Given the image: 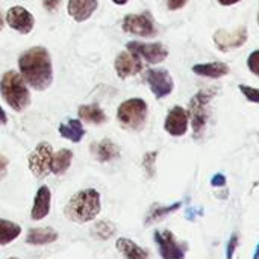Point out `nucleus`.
<instances>
[{
	"label": "nucleus",
	"mask_w": 259,
	"mask_h": 259,
	"mask_svg": "<svg viewBox=\"0 0 259 259\" xmlns=\"http://www.w3.org/2000/svg\"><path fill=\"white\" fill-rule=\"evenodd\" d=\"M8 165H9V161L6 156L0 155V181L5 179V176L8 175Z\"/></svg>",
	"instance_id": "nucleus-33"
},
{
	"label": "nucleus",
	"mask_w": 259,
	"mask_h": 259,
	"mask_svg": "<svg viewBox=\"0 0 259 259\" xmlns=\"http://www.w3.org/2000/svg\"><path fill=\"white\" fill-rule=\"evenodd\" d=\"M117 118L124 129L141 131L147 120V103L143 99H129L118 106Z\"/></svg>",
	"instance_id": "nucleus-5"
},
{
	"label": "nucleus",
	"mask_w": 259,
	"mask_h": 259,
	"mask_svg": "<svg viewBox=\"0 0 259 259\" xmlns=\"http://www.w3.org/2000/svg\"><path fill=\"white\" fill-rule=\"evenodd\" d=\"M193 71L197 76H203V77H209V79H219V77L229 74L231 68L225 62L214 61V62H206V64H197L193 67Z\"/></svg>",
	"instance_id": "nucleus-18"
},
{
	"label": "nucleus",
	"mask_w": 259,
	"mask_h": 259,
	"mask_svg": "<svg viewBox=\"0 0 259 259\" xmlns=\"http://www.w3.org/2000/svg\"><path fill=\"white\" fill-rule=\"evenodd\" d=\"M253 259H259V243L256 246V250H255V255H253Z\"/></svg>",
	"instance_id": "nucleus-38"
},
{
	"label": "nucleus",
	"mask_w": 259,
	"mask_h": 259,
	"mask_svg": "<svg viewBox=\"0 0 259 259\" xmlns=\"http://www.w3.org/2000/svg\"><path fill=\"white\" fill-rule=\"evenodd\" d=\"M117 250L124 256V259H150L149 252L144 250L143 247H140L137 243H134L129 238H118L117 243Z\"/></svg>",
	"instance_id": "nucleus-20"
},
{
	"label": "nucleus",
	"mask_w": 259,
	"mask_h": 259,
	"mask_svg": "<svg viewBox=\"0 0 259 259\" xmlns=\"http://www.w3.org/2000/svg\"><path fill=\"white\" fill-rule=\"evenodd\" d=\"M187 3L188 0H167V8L170 11H178V9H182Z\"/></svg>",
	"instance_id": "nucleus-32"
},
{
	"label": "nucleus",
	"mask_w": 259,
	"mask_h": 259,
	"mask_svg": "<svg viewBox=\"0 0 259 259\" xmlns=\"http://www.w3.org/2000/svg\"><path fill=\"white\" fill-rule=\"evenodd\" d=\"M42 5L44 8L49 11V12H53L58 9V6L61 5V0H42Z\"/></svg>",
	"instance_id": "nucleus-34"
},
{
	"label": "nucleus",
	"mask_w": 259,
	"mask_h": 259,
	"mask_svg": "<svg viewBox=\"0 0 259 259\" xmlns=\"http://www.w3.org/2000/svg\"><path fill=\"white\" fill-rule=\"evenodd\" d=\"M59 134L73 143H79L83 138L85 131L79 120H67V123H62L59 126Z\"/></svg>",
	"instance_id": "nucleus-23"
},
{
	"label": "nucleus",
	"mask_w": 259,
	"mask_h": 259,
	"mask_svg": "<svg viewBox=\"0 0 259 259\" xmlns=\"http://www.w3.org/2000/svg\"><path fill=\"white\" fill-rule=\"evenodd\" d=\"M6 121H8V117H6L5 111L2 109V106H0V124H6Z\"/></svg>",
	"instance_id": "nucleus-36"
},
{
	"label": "nucleus",
	"mask_w": 259,
	"mask_h": 259,
	"mask_svg": "<svg viewBox=\"0 0 259 259\" xmlns=\"http://www.w3.org/2000/svg\"><path fill=\"white\" fill-rule=\"evenodd\" d=\"M211 185L215 187V188H222L226 185V176L222 175V173H217L212 179H211Z\"/></svg>",
	"instance_id": "nucleus-31"
},
{
	"label": "nucleus",
	"mask_w": 259,
	"mask_h": 259,
	"mask_svg": "<svg viewBox=\"0 0 259 259\" xmlns=\"http://www.w3.org/2000/svg\"><path fill=\"white\" fill-rule=\"evenodd\" d=\"M123 30L132 35L138 36H155L156 35V26L149 12L144 14H129L123 20Z\"/></svg>",
	"instance_id": "nucleus-8"
},
{
	"label": "nucleus",
	"mask_w": 259,
	"mask_h": 259,
	"mask_svg": "<svg viewBox=\"0 0 259 259\" xmlns=\"http://www.w3.org/2000/svg\"><path fill=\"white\" fill-rule=\"evenodd\" d=\"M188 112L182 106H173L165 118L164 129L171 137H184L188 131Z\"/></svg>",
	"instance_id": "nucleus-13"
},
{
	"label": "nucleus",
	"mask_w": 259,
	"mask_h": 259,
	"mask_svg": "<svg viewBox=\"0 0 259 259\" xmlns=\"http://www.w3.org/2000/svg\"><path fill=\"white\" fill-rule=\"evenodd\" d=\"M247 67L255 76L259 77V50H255L250 53V56L247 58Z\"/></svg>",
	"instance_id": "nucleus-29"
},
{
	"label": "nucleus",
	"mask_w": 259,
	"mask_h": 259,
	"mask_svg": "<svg viewBox=\"0 0 259 259\" xmlns=\"http://www.w3.org/2000/svg\"><path fill=\"white\" fill-rule=\"evenodd\" d=\"M91 237L96 238V240H102V241H106V240H111L115 234H117V228L114 223L111 222H106V220H100L97 223L93 225L91 228Z\"/></svg>",
	"instance_id": "nucleus-26"
},
{
	"label": "nucleus",
	"mask_w": 259,
	"mask_h": 259,
	"mask_svg": "<svg viewBox=\"0 0 259 259\" xmlns=\"http://www.w3.org/2000/svg\"><path fill=\"white\" fill-rule=\"evenodd\" d=\"M238 243H240V238L237 234H232L229 243H228V247H226V259H234V255L237 252V247H238Z\"/></svg>",
	"instance_id": "nucleus-30"
},
{
	"label": "nucleus",
	"mask_w": 259,
	"mask_h": 259,
	"mask_svg": "<svg viewBox=\"0 0 259 259\" xmlns=\"http://www.w3.org/2000/svg\"><path fill=\"white\" fill-rule=\"evenodd\" d=\"M240 91L243 93V96L249 100V102H253V103H259V90L258 88H253V87H249V85H240Z\"/></svg>",
	"instance_id": "nucleus-28"
},
{
	"label": "nucleus",
	"mask_w": 259,
	"mask_h": 259,
	"mask_svg": "<svg viewBox=\"0 0 259 259\" xmlns=\"http://www.w3.org/2000/svg\"><path fill=\"white\" fill-rule=\"evenodd\" d=\"M112 2H114L115 5H126L129 0H112Z\"/></svg>",
	"instance_id": "nucleus-37"
},
{
	"label": "nucleus",
	"mask_w": 259,
	"mask_h": 259,
	"mask_svg": "<svg viewBox=\"0 0 259 259\" xmlns=\"http://www.w3.org/2000/svg\"><path fill=\"white\" fill-rule=\"evenodd\" d=\"M220 5H223V6H232V5H237V3H240L241 0H217Z\"/></svg>",
	"instance_id": "nucleus-35"
},
{
	"label": "nucleus",
	"mask_w": 259,
	"mask_h": 259,
	"mask_svg": "<svg viewBox=\"0 0 259 259\" xmlns=\"http://www.w3.org/2000/svg\"><path fill=\"white\" fill-rule=\"evenodd\" d=\"M155 243L162 259H185L188 252V244L176 240L175 234L168 229L155 232Z\"/></svg>",
	"instance_id": "nucleus-6"
},
{
	"label": "nucleus",
	"mask_w": 259,
	"mask_h": 259,
	"mask_svg": "<svg viewBox=\"0 0 259 259\" xmlns=\"http://www.w3.org/2000/svg\"><path fill=\"white\" fill-rule=\"evenodd\" d=\"M147 83L150 87V91L155 94L156 99H164L173 93L175 82L170 73L164 68H152L147 71Z\"/></svg>",
	"instance_id": "nucleus-11"
},
{
	"label": "nucleus",
	"mask_w": 259,
	"mask_h": 259,
	"mask_svg": "<svg viewBox=\"0 0 259 259\" xmlns=\"http://www.w3.org/2000/svg\"><path fill=\"white\" fill-rule=\"evenodd\" d=\"M0 93L6 103L17 112L24 111L30 103V94L24 79L15 71H6L0 82Z\"/></svg>",
	"instance_id": "nucleus-4"
},
{
	"label": "nucleus",
	"mask_w": 259,
	"mask_h": 259,
	"mask_svg": "<svg viewBox=\"0 0 259 259\" xmlns=\"http://www.w3.org/2000/svg\"><path fill=\"white\" fill-rule=\"evenodd\" d=\"M91 152H93V156L100 162H109V161H114L120 156L118 146L108 138L102 140L99 144H93Z\"/></svg>",
	"instance_id": "nucleus-17"
},
{
	"label": "nucleus",
	"mask_w": 259,
	"mask_h": 259,
	"mask_svg": "<svg viewBox=\"0 0 259 259\" xmlns=\"http://www.w3.org/2000/svg\"><path fill=\"white\" fill-rule=\"evenodd\" d=\"M21 234V228L9 220L0 219V246H8L15 241Z\"/></svg>",
	"instance_id": "nucleus-24"
},
{
	"label": "nucleus",
	"mask_w": 259,
	"mask_h": 259,
	"mask_svg": "<svg viewBox=\"0 0 259 259\" xmlns=\"http://www.w3.org/2000/svg\"><path fill=\"white\" fill-rule=\"evenodd\" d=\"M181 206H182V202H176V203L168 205V206L155 205V206L150 209V212H149V215H147V219H146V226H150V225H153V223H156V222H161V220L165 219L167 215L176 212Z\"/></svg>",
	"instance_id": "nucleus-25"
},
{
	"label": "nucleus",
	"mask_w": 259,
	"mask_h": 259,
	"mask_svg": "<svg viewBox=\"0 0 259 259\" xmlns=\"http://www.w3.org/2000/svg\"><path fill=\"white\" fill-rule=\"evenodd\" d=\"M143 70V62L141 58L137 56L132 52H121L117 58H115V71L118 74V77L126 79L131 76L138 74Z\"/></svg>",
	"instance_id": "nucleus-14"
},
{
	"label": "nucleus",
	"mask_w": 259,
	"mask_h": 259,
	"mask_svg": "<svg viewBox=\"0 0 259 259\" xmlns=\"http://www.w3.org/2000/svg\"><path fill=\"white\" fill-rule=\"evenodd\" d=\"M59 238L58 232L52 228H35L27 232L26 243L32 246H46L55 243Z\"/></svg>",
	"instance_id": "nucleus-19"
},
{
	"label": "nucleus",
	"mask_w": 259,
	"mask_h": 259,
	"mask_svg": "<svg viewBox=\"0 0 259 259\" xmlns=\"http://www.w3.org/2000/svg\"><path fill=\"white\" fill-rule=\"evenodd\" d=\"M247 38H249V32H247L246 26H241L232 32L225 30V29H219L212 36L214 44L220 52H231V50L240 49L241 46L246 44Z\"/></svg>",
	"instance_id": "nucleus-10"
},
{
	"label": "nucleus",
	"mask_w": 259,
	"mask_h": 259,
	"mask_svg": "<svg viewBox=\"0 0 259 259\" xmlns=\"http://www.w3.org/2000/svg\"><path fill=\"white\" fill-rule=\"evenodd\" d=\"M217 90L212 88H205L197 91L190 103H188V118L191 121V127H193V137L194 140H200L206 131L208 121L211 118V111H209V103L214 99Z\"/></svg>",
	"instance_id": "nucleus-3"
},
{
	"label": "nucleus",
	"mask_w": 259,
	"mask_h": 259,
	"mask_svg": "<svg viewBox=\"0 0 259 259\" xmlns=\"http://www.w3.org/2000/svg\"><path fill=\"white\" fill-rule=\"evenodd\" d=\"M77 114H79V118L87 121V123H91V124H102L105 123L108 118H106V114L103 112V109L93 103V105H82L79 109H77Z\"/></svg>",
	"instance_id": "nucleus-21"
},
{
	"label": "nucleus",
	"mask_w": 259,
	"mask_h": 259,
	"mask_svg": "<svg viewBox=\"0 0 259 259\" xmlns=\"http://www.w3.org/2000/svg\"><path fill=\"white\" fill-rule=\"evenodd\" d=\"M258 23H259V14H258Z\"/></svg>",
	"instance_id": "nucleus-41"
},
{
	"label": "nucleus",
	"mask_w": 259,
	"mask_h": 259,
	"mask_svg": "<svg viewBox=\"0 0 259 259\" xmlns=\"http://www.w3.org/2000/svg\"><path fill=\"white\" fill-rule=\"evenodd\" d=\"M6 23L14 30L20 32L23 35H27L29 32H32V29L35 26V18L26 8L14 6L6 12Z\"/></svg>",
	"instance_id": "nucleus-12"
},
{
	"label": "nucleus",
	"mask_w": 259,
	"mask_h": 259,
	"mask_svg": "<svg viewBox=\"0 0 259 259\" xmlns=\"http://www.w3.org/2000/svg\"><path fill=\"white\" fill-rule=\"evenodd\" d=\"M71 161H73V152L68 150V149H61L59 152L53 153V158H52V173L56 175V176H61L64 175L70 165H71Z\"/></svg>",
	"instance_id": "nucleus-22"
},
{
	"label": "nucleus",
	"mask_w": 259,
	"mask_h": 259,
	"mask_svg": "<svg viewBox=\"0 0 259 259\" xmlns=\"http://www.w3.org/2000/svg\"><path fill=\"white\" fill-rule=\"evenodd\" d=\"M126 49L149 64H159V62L165 61L168 56L167 47L161 42L146 44V42H140V41H131L126 44Z\"/></svg>",
	"instance_id": "nucleus-9"
},
{
	"label": "nucleus",
	"mask_w": 259,
	"mask_h": 259,
	"mask_svg": "<svg viewBox=\"0 0 259 259\" xmlns=\"http://www.w3.org/2000/svg\"><path fill=\"white\" fill-rule=\"evenodd\" d=\"M8 259H18V258H8Z\"/></svg>",
	"instance_id": "nucleus-40"
},
{
	"label": "nucleus",
	"mask_w": 259,
	"mask_h": 259,
	"mask_svg": "<svg viewBox=\"0 0 259 259\" xmlns=\"http://www.w3.org/2000/svg\"><path fill=\"white\" fill-rule=\"evenodd\" d=\"M18 67L21 77L36 91H44L52 85V61L44 47H32L20 55Z\"/></svg>",
	"instance_id": "nucleus-1"
},
{
	"label": "nucleus",
	"mask_w": 259,
	"mask_h": 259,
	"mask_svg": "<svg viewBox=\"0 0 259 259\" xmlns=\"http://www.w3.org/2000/svg\"><path fill=\"white\" fill-rule=\"evenodd\" d=\"M52 158H53V149L49 143H39L33 152L29 155V168L32 175L38 179H44L52 173Z\"/></svg>",
	"instance_id": "nucleus-7"
},
{
	"label": "nucleus",
	"mask_w": 259,
	"mask_h": 259,
	"mask_svg": "<svg viewBox=\"0 0 259 259\" xmlns=\"http://www.w3.org/2000/svg\"><path fill=\"white\" fill-rule=\"evenodd\" d=\"M102 209L100 193L97 190L88 188L76 193L64 208V214L70 222L88 223L93 222Z\"/></svg>",
	"instance_id": "nucleus-2"
},
{
	"label": "nucleus",
	"mask_w": 259,
	"mask_h": 259,
	"mask_svg": "<svg viewBox=\"0 0 259 259\" xmlns=\"http://www.w3.org/2000/svg\"><path fill=\"white\" fill-rule=\"evenodd\" d=\"M97 6H99L97 0H70L68 2V14L77 23H82L94 14Z\"/></svg>",
	"instance_id": "nucleus-16"
},
{
	"label": "nucleus",
	"mask_w": 259,
	"mask_h": 259,
	"mask_svg": "<svg viewBox=\"0 0 259 259\" xmlns=\"http://www.w3.org/2000/svg\"><path fill=\"white\" fill-rule=\"evenodd\" d=\"M3 29V17H2V12H0V30Z\"/></svg>",
	"instance_id": "nucleus-39"
},
{
	"label": "nucleus",
	"mask_w": 259,
	"mask_h": 259,
	"mask_svg": "<svg viewBox=\"0 0 259 259\" xmlns=\"http://www.w3.org/2000/svg\"><path fill=\"white\" fill-rule=\"evenodd\" d=\"M50 206H52V193L50 188L42 185L38 188L35 199H33V206L30 211V217L33 222H39L42 219H46L50 212Z\"/></svg>",
	"instance_id": "nucleus-15"
},
{
	"label": "nucleus",
	"mask_w": 259,
	"mask_h": 259,
	"mask_svg": "<svg viewBox=\"0 0 259 259\" xmlns=\"http://www.w3.org/2000/svg\"><path fill=\"white\" fill-rule=\"evenodd\" d=\"M156 156H158V152H149L144 155L143 158V167L147 173L149 178H153L155 176V162H156Z\"/></svg>",
	"instance_id": "nucleus-27"
}]
</instances>
